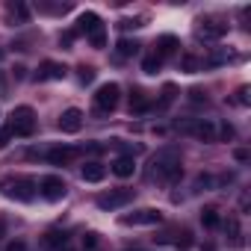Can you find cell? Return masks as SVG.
I'll use <instances>...</instances> for the list:
<instances>
[{"instance_id": "obj_1", "label": "cell", "mask_w": 251, "mask_h": 251, "mask_svg": "<svg viewBox=\"0 0 251 251\" xmlns=\"http://www.w3.org/2000/svg\"><path fill=\"white\" fill-rule=\"evenodd\" d=\"M183 175V163H180V154L175 148H163L151 157V169H148V177L157 180V183H175L177 177Z\"/></svg>"}, {"instance_id": "obj_2", "label": "cell", "mask_w": 251, "mask_h": 251, "mask_svg": "<svg viewBox=\"0 0 251 251\" xmlns=\"http://www.w3.org/2000/svg\"><path fill=\"white\" fill-rule=\"evenodd\" d=\"M180 130L201 139V142H219V139H233V127L230 124H222L216 118H192L186 124H180Z\"/></svg>"}, {"instance_id": "obj_3", "label": "cell", "mask_w": 251, "mask_h": 251, "mask_svg": "<svg viewBox=\"0 0 251 251\" xmlns=\"http://www.w3.org/2000/svg\"><path fill=\"white\" fill-rule=\"evenodd\" d=\"M9 136H33L36 130V112L33 106H15L6 118V127H3Z\"/></svg>"}, {"instance_id": "obj_4", "label": "cell", "mask_w": 251, "mask_h": 251, "mask_svg": "<svg viewBox=\"0 0 251 251\" xmlns=\"http://www.w3.org/2000/svg\"><path fill=\"white\" fill-rule=\"evenodd\" d=\"M36 189H39V183L33 177H24V175L3 177V183H0V192H3L6 198H12V201H33Z\"/></svg>"}, {"instance_id": "obj_5", "label": "cell", "mask_w": 251, "mask_h": 251, "mask_svg": "<svg viewBox=\"0 0 251 251\" xmlns=\"http://www.w3.org/2000/svg\"><path fill=\"white\" fill-rule=\"evenodd\" d=\"M77 33H83L92 42V48H103L106 45V27H103V21L95 12H83L77 18Z\"/></svg>"}, {"instance_id": "obj_6", "label": "cell", "mask_w": 251, "mask_h": 251, "mask_svg": "<svg viewBox=\"0 0 251 251\" xmlns=\"http://www.w3.org/2000/svg\"><path fill=\"white\" fill-rule=\"evenodd\" d=\"M118 100H121V86L118 83H103L95 92V112L98 115H109L118 106Z\"/></svg>"}, {"instance_id": "obj_7", "label": "cell", "mask_w": 251, "mask_h": 251, "mask_svg": "<svg viewBox=\"0 0 251 251\" xmlns=\"http://www.w3.org/2000/svg\"><path fill=\"white\" fill-rule=\"evenodd\" d=\"M118 222L124 227H151V225H160L163 222V213L154 210V207H142V210H133V213H124Z\"/></svg>"}, {"instance_id": "obj_8", "label": "cell", "mask_w": 251, "mask_h": 251, "mask_svg": "<svg viewBox=\"0 0 251 251\" xmlns=\"http://www.w3.org/2000/svg\"><path fill=\"white\" fill-rule=\"evenodd\" d=\"M39 192H42V198H48V201H62L65 192H68V186H65V180H62L59 175H45V177L39 180Z\"/></svg>"}, {"instance_id": "obj_9", "label": "cell", "mask_w": 251, "mask_h": 251, "mask_svg": "<svg viewBox=\"0 0 251 251\" xmlns=\"http://www.w3.org/2000/svg\"><path fill=\"white\" fill-rule=\"evenodd\" d=\"M225 33H227V24L219 21V18H201L198 27H195V36L204 39V42H219Z\"/></svg>"}, {"instance_id": "obj_10", "label": "cell", "mask_w": 251, "mask_h": 251, "mask_svg": "<svg viewBox=\"0 0 251 251\" xmlns=\"http://www.w3.org/2000/svg\"><path fill=\"white\" fill-rule=\"evenodd\" d=\"M133 201V192L130 189H112V192H103L98 195V207L100 210H121L124 204Z\"/></svg>"}, {"instance_id": "obj_11", "label": "cell", "mask_w": 251, "mask_h": 251, "mask_svg": "<svg viewBox=\"0 0 251 251\" xmlns=\"http://www.w3.org/2000/svg\"><path fill=\"white\" fill-rule=\"evenodd\" d=\"M80 127H83V112L77 106H71V109H65L59 115V130L62 133H77Z\"/></svg>"}, {"instance_id": "obj_12", "label": "cell", "mask_w": 251, "mask_h": 251, "mask_svg": "<svg viewBox=\"0 0 251 251\" xmlns=\"http://www.w3.org/2000/svg\"><path fill=\"white\" fill-rule=\"evenodd\" d=\"M65 74H68V68H65L62 62H53V59H45V62L39 65V74H36V77H39L42 83H48V80H62Z\"/></svg>"}, {"instance_id": "obj_13", "label": "cell", "mask_w": 251, "mask_h": 251, "mask_svg": "<svg viewBox=\"0 0 251 251\" xmlns=\"http://www.w3.org/2000/svg\"><path fill=\"white\" fill-rule=\"evenodd\" d=\"M80 151L77 148H68V145H59V148H50L48 154H45V160L50 163V166H68L74 157H77Z\"/></svg>"}, {"instance_id": "obj_14", "label": "cell", "mask_w": 251, "mask_h": 251, "mask_svg": "<svg viewBox=\"0 0 251 251\" xmlns=\"http://www.w3.org/2000/svg\"><path fill=\"white\" fill-rule=\"evenodd\" d=\"M133 172H136V160H133L130 154H121V157L112 163V175H115V177H130Z\"/></svg>"}, {"instance_id": "obj_15", "label": "cell", "mask_w": 251, "mask_h": 251, "mask_svg": "<svg viewBox=\"0 0 251 251\" xmlns=\"http://www.w3.org/2000/svg\"><path fill=\"white\" fill-rule=\"evenodd\" d=\"M177 48H180V42H177L175 36H163V39L157 42V50H154V53L160 56V62H166L169 56H175V53H177Z\"/></svg>"}, {"instance_id": "obj_16", "label": "cell", "mask_w": 251, "mask_h": 251, "mask_svg": "<svg viewBox=\"0 0 251 251\" xmlns=\"http://www.w3.org/2000/svg\"><path fill=\"white\" fill-rule=\"evenodd\" d=\"M80 175H83V180H86V183H100V180L106 177V169H103L100 163H95V160H92V163H86V166L80 169Z\"/></svg>"}, {"instance_id": "obj_17", "label": "cell", "mask_w": 251, "mask_h": 251, "mask_svg": "<svg viewBox=\"0 0 251 251\" xmlns=\"http://www.w3.org/2000/svg\"><path fill=\"white\" fill-rule=\"evenodd\" d=\"M148 109H151V98H148V92L133 89V95H130V112H148Z\"/></svg>"}, {"instance_id": "obj_18", "label": "cell", "mask_w": 251, "mask_h": 251, "mask_svg": "<svg viewBox=\"0 0 251 251\" xmlns=\"http://www.w3.org/2000/svg\"><path fill=\"white\" fill-rule=\"evenodd\" d=\"M201 222H204V227H219V210L216 207H204L201 210Z\"/></svg>"}, {"instance_id": "obj_19", "label": "cell", "mask_w": 251, "mask_h": 251, "mask_svg": "<svg viewBox=\"0 0 251 251\" xmlns=\"http://www.w3.org/2000/svg\"><path fill=\"white\" fill-rule=\"evenodd\" d=\"M139 53V45L130 42V39H121L118 42V56H136Z\"/></svg>"}, {"instance_id": "obj_20", "label": "cell", "mask_w": 251, "mask_h": 251, "mask_svg": "<svg viewBox=\"0 0 251 251\" xmlns=\"http://www.w3.org/2000/svg\"><path fill=\"white\" fill-rule=\"evenodd\" d=\"M160 65H163V62H160V56H157V53H148V56L142 59V71H145V74H157V71H160Z\"/></svg>"}, {"instance_id": "obj_21", "label": "cell", "mask_w": 251, "mask_h": 251, "mask_svg": "<svg viewBox=\"0 0 251 251\" xmlns=\"http://www.w3.org/2000/svg\"><path fill=\"white\" fill-rule=\"evenodd\" d=\"M175 95H177V89H175L172 83H166V86H163V98H160V103H157V109H166V106H169V103L175 100Z\"/></svg>"}, {"instance_id": "obj_22", "label": "cell", "mask_w": 251, "mask_h": 251, "mask_svg": "<svg viewBox=\"0 0 251 251\" xmlns=\"http://www.w3.org/2000/svg\"><path fill=\"white\" fill-rule=\"evenodd\" d=\"M9 15H12V18H18V21H27V15H30V12H27V6H24V3H18V6H9Z\"/></svg>"}, {"instance_id": "obj_23", "label": "cell", "mask_w": 251, "mask_h": 251, "mask_svg": "<svg viewBox=\"0 0 251 251\" xmlns=\"http://www.w3.org/2000/svg\"><path fill=\"white\" fill-rule=\"evenodd\" d=\"M180 65H183V71H198L204 62H201V59H195V56H183V62H180Z\"/></svg>"}, {"instance_id": "obj_24", "label": "cell", "mask_w": 251, "mask_h": 251, "mask_svg": "<svg viewBox=\"0 0 251 251\" xmlns=\"http://www.w3.org/2000/svg\"><path fill=\"white\" fill-rule=\"evenodd\" d=\"M95 80V68L92 65H80V83H92Z\"/></svg>"}, {"instance_id": "obj_25", "label": "cell", "mask_w": 251, "mask_h": 251, "mask_svg": "<svg viewBox=\"0 0 251 251\" xmlns=\"http://www.w3.org/2000/svg\"><path fill=\"white\" fill-rule=\"evenodd\" d=\"M118 27H121V30H136V27H142V18H133V21H130V18H124Z\"/></svg>"}, {"instance_id": "obj_26", "label": "cell", "mask_w": 251, "mask_h": 251, "mask_svg": "<svg viewBox=\"0 0 251 251\" xmlns=\"http://www.w3.org/2000/svg\"><path fill=\"white\" fill-rule=\"evenodd\" d=\"M59 242H65V236H59V233H48V236H45V245H48V248H53V245H59Z\"/></svg>"}, {"instance_id": "obj_27", "label": "cell", "mask_w": 251, "mask_h": 251, "mask_svg": "<svg viewBox=\"0 0 251 251\" xmlns=\"http://www.w3.org/2000/svg\"><path fill=\"white\" fill-rule=\"evenodd\" d=\"M227 230H230V236L239 242V225H236V219H227Z\"/></svg>"}, {"instance_id": "obj_28", "label": "cell", "mask_w": 251, "mask_h": 251, "mask_svg": "<svg viewBox=\"0 0 251 251\" xmlns=\"http://www.w3.org/2000/svg\"><path fill=\"white\" fill-rule=\"evenodd\" d=\"M83 245L86 248H98V233H86L83 236Z\"/></svg>"}, {"instance_id": "obj_29", "label": "cell", "mask_w": 251, "mask_h": 251, "mask_svg": "<svg viewBox=\"0 0 251 251\" xmlns=\"http://www.w3.org/2000/svg\"><path fill=\"white\" fill-rule=\"evenodd\" d=\"M236 103H242V106L248 103V86H242V89L236 92Z\"/></svg>"}, {"instance_id": "obj_30", "label": "cell", "mask_w": 251, "mask_h": 251, "mask_svg": "<svg viewBox=\"0 0 251 251\" xmlns=\"http://www.w3.org/2000/svg\"><path fill=\"white\" fill-rule=\"evenodd\" d=\"M6 145H9V133H6V130H3V127H0V151H3V148H6Z\"/></svg>"}, {"instance_id": "obj_31", "label": "cell", "mask_w": 251, "mask_h": 251, "mask_svg": "<svg viewBox=\"0 0 251 251\" xmlns=\"http://www.w3.org/2000/svg\"><path fill=\"white\" fill-rule=\"evenodd\" d=\"M6 251H27V245H24V242H12Z\"/></svg>"}, {"instance_id": "obj_32", "label": "cell", "mask_w": 251, "mask_h": 251, "mask_svg": "<svg viewBox=\"0 0 251 251\" xmlns=\"http://www.w3.org/2000/svg\"><path fill=\"white\" fill-rule=\"evenodd\" d=\"M189 95H192V100H204V92H201V89H192Z\"/></svg>"}, {"instance_id": "obj_33", "label": "cell", "mask_w": 251, "mask_h": 251, "mask_svg": "<svg viewBox=\"0 0 251 251\" xmlns=\"http://www.w3.org/2000/svg\"><path fill=\"white\" fill-rule=\"evenodd\" d=\"M236 160H239V163H245V160H248V151H245V148H239V151H236Z\"/></svg>"}, {"instance_id": "obj_34", "label": "cell", "mask_w": 251, "mask_h": 251, "mask_svg": "<svg viewBox=\"0 0 251 251\" xmlns=\"http://www.w3.org/2000/svg\"><path fill=\"white\" fill-rule=\"evenodd\" d=\"M0 95L6 98V83H3V74H0Z\"/></svg>"}, {"instance_id": "obj_35", "label": "cell", "mask_w": 251, "mask_h": 251, "mask_svg": "<svg viewBox=\"0 0 251 251\" xmlns=\"http://www.w3.org/2000/svg\"><path fill=\"white\" fill-rule=\"evenodd\" d=\"M3 227H6V225H3V219H0V233H3Z\"/></svg>"}]
</instances>
